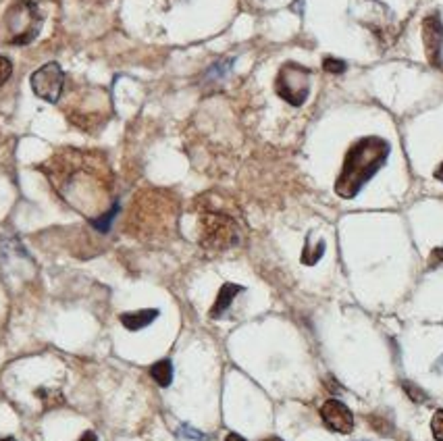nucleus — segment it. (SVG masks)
Here are the masks:
<instances>
[{
    "instance_id": "412c9836",
    "label": "nucleus",
    "mask_w": 443,
    "mask_h": 441,
    "mask_svg": "<svg viewBox=\"0 0 443 441\" xmlns=\"http://www.w3.org/2000/svg\"><path fill=\"white\" fill-rule=\"evenodd\" d=\"M225 441H246L242 435H237V433H229L227 437H225Z\"/></svg>"
},
{
    "instance_id": "7ed1b4c3",
    "label": "nucleus",
    "mask_w": 443,
    "mask_h": 441,
    "mask_svg": "<svg viewBox=\"0 0 443 441\" xmlns=\"http://www.w3.org/2000/svg\"><path fill=\"white\" fill-rule=\"evenodd\" d=\"M389 152V142L379 136H366L354 142L345 152L339 177L335 181V194L345 200L356 198L358 192L388 163Z\"/></svg>"
},
{
    "instance_id": "b1692460",
    "label": "nucleus",
    "mask_w": 443,
    "mask_h": 441,
    "mask_svg": "<svg viewBox=\"0 0 443 441\" xmlns=\"http://www.w3.org/2000/svg\"><path fill=\"white\" fill-rule=\"evenodd\" d=\"M265 441H283V440H279V437H269V440H265Z\"/></svg>"
},
{
    "instance_id": "1a4fd4ad",
    "label": "nucleus",
    "mask_w": 443,
    "mask_h": 441,
    "mask_svg": "<svg viewBox=\"0 0 443 441\" xmlns=\"http://www.w3.org/2000/svg\"><path fill=\"white\" fill-rule=\"evenodd\" d=\"M423 42L427 58L433 67H442V51H443V23L439 15H429L423 21Z\"/></svg>"
},
{
    "instance_id": "f03ea898",
    "label": "nucleus",
    "mask_w": 443,
    "mask_h": 441,
    "mask_svg": "<svg viewBox=\"0 0 443 441\" xmlns=\"http://www.w3.org/2000/svg\"><path fill=\"white\" fill-rule=\"evenodd\" d=\"M177 227V198L165 190H144L131 202L125 231L144 242L168 239Z\"/></svg>"
},
{
    "instance_id": "dca6fc26",
    "label": "nucleus",
    "mask_w": 443,
    "mask_h": 441,
    "mask_svg": "<svg viewBox=\"0 0 443 441\" xmlns=\"http://www.w3.org/2000/svg\"><path fill=\"white\" fill-rule=\"evenodd\" d=\"M431 431H433V437H435V440L443 441V410H437V412L433 414Z\"/></svg>"
},
{
    "instance_id": "9d476101",
    "label": "nucleus",
    "mask_w": 443,
    "mask_h": 441,
    "mask_svg": "<svg viewBox=\"0 0 443 441\" xmlns=\"http://www.w3.org/2000/svg\"><path fill=\"white\" fill-rule=\"evenodd\" d=\"M159 310L157 308H146V310H135V312H123L121 317H119V321H121V325L125 327V329L129 331H140V329H146L148 325H152L157 319H159Z\"/></svg>"
},
{
    "instance_id": "39448f33",
    "label": "nucleus",
    "mask_w": 443,
    "mask_h": 441,
    "mask_svg": "<svg viewBox=\"0 0 443 441\" xmlns=\"http://www.w3.org/2000/svg\"><path fill=\"white\" fill-rule=\"evenodd\" d=\"M198 239L204 250L223 252L239 242V225L231 215L221 211H202L198 220Z\"/></svg>"
},
{
    "instance_id": "f257e3e1",
    "label": "nucleus",
    "mask_w": 443,
    "mask_h": 441,
    "mask_svg": "<svg viewBox=\"0 0 443 441\" xmlns=\"http://www.w3.org/2000/svg\"><path fill=\"white\" fill-rule=\"evenodd\" d=\"M40 171L48 177L56 194L77 211H84V190L100 206L111 194V171L96 152L67 148L40 165Z\"/></svg>"
},
{
    "instance_id": "ddd939ff",
    "label": "nucleus",
    "mask_w": 443,
    "mask_h": 441,
    "mask_svg": "<svg viewBox=\"0 0 443 441\" xmlns=\"http://www.w3.org/2000/svg\"><path fill=\"white\" fill-rule=\"evenodd\" d=\"M323 69H325L327 73H331V75H341V73L348 69V65H345L341 58H335V56H325V58H323Z\"/></svg>"
},
{
    "instance_id": "6e6552de",
    "label": "nucleus",
    "mask_w": 443,
    "mask_h": 441,
    "mask_svg": "<svg viewBox=\"0 0 443 441\" xmlns=\"http://www.w3.org/2000/svg\"><path fill=\"white\" fill-rule=\"evenodd\" d=\"M321 419L325 421V425L335 431V433H343V435H348V433H352V429H354V414H352V410L343 404V402H339V400H327L323 406H321Z\"/></svg>"
},
{
    "instance_id": "a211bd4d",
    "label": "nucleus",
    "mask_w": 443,
    "mask_h": 441,
    "mask_svg": "<svg viewBox=\"0 0 443 441\" xmlns=\"http://www.w3.org/2000/svg\"><path fill=\"white\" fill-rule=\"evenodd\" d=\"M179 435H181V437H187V440H196V441L206 440V435H204V433H200V431H196V429H192V427H187V425H183V427L179 429Z\"/></svg>"
},
{
    "instance_id": "6ab92c4d",
    "label": "nucleus",
    "mask_w": 443,
    "mask_h": 441,
    "mask_svg": "<svg viewBox=\"0 0 443 441\" xmlns=\"http://www.w3.org/2000/svg\"><path fill=\"white\" fill-rule=\"evenodd\" d=\"M439 265H443V248H435L429 256V267L433 269V267H439Z\"/></svg>"
},
{
    "instance_id": "aec40b11",
    "label": "nucleus",
    "mask_w": 443,
    "mask_h": 441,
    "mask_svg": "<svg viewBox=\"0 0 443 441\" xmlns=\"http://www.w3.org/2000/svg\"><path fill=\"white\" fill-rule=\"evenodd\" d=\"M77 441H98V437H96V433H94V431H86V433H84V435H81Z\"/></svg>"
},
{
    "instance_id": "423d86ee",
    "label": "nucleus",
    "mask_w": 443,
    "mask_h": 441,
    "mask_svg": "<svg viewBox=\"0 0 443 441\" xmlns=\"http://www.w3.org/2000/svg\"><path fill=\"white\" fill-rule=\"evenodd\" d=\"M310 75L312 71L300 62L281 65L275 77V94L291 107H302L310 94Z\"/></svg>"
},
{
    "instance_id": "f8f14e48",
    "label": "nucleus",
    "mask_w": 443,
    "mask_h": 441,
    "mask_svg": "<svg viewBox=\"0 0 443 441\" xmlns=\"http://www.w3.org/2000/svg\"><path fill=\"white\" fill-rule=\"evenodd\" d=\"M150 377L161 387H168L173 383V362L168 358H163L150 367Z\"/></svg>"
},
{
    "instance_id": "f3484780",
    "label": "nucleus",
    "mask_w": 443,
    "mask_h": 441,
    "mask_svg": "<svg viewBox=\"0 0 443 441\" xmlns=\"http://www.w3.org/2000/svg\"><path fill=\"white\" fill-rule=\"evenodd\" d=\"M11 75H13V62L6 56L0 55V86H4Z\"/></svg>"
},
{
    "instance_id": "5701e85b",
    "label": "nucleus",
    "mask_w": 443,
    "mask_h": 441,
    "mask_svg": "<svg viewBox=\"0 0 443 441\" xmlns=\"http://www.w3.org/2000/svg\"><path fill=\"white\" fill-rule=\"evenodd\" d=\"M0 441H17L15 437H0Z\"/></svg>"
},
{
    "instance_id": "4be33fe9",
    "label": "nucleus",
    "mask_w": 443,
    "mask_h": 441,
    "mask_svg": "<svg viewBox=\"0 0 443 441\" xmlns=\"http://www.w3.org/2000/svg\"><path fill=\"white\" fill-rule=\"evenodd\" d=\"M435 179H439V181H443V163L439 166H437V171H435Z\"/></svg>"
},
{
    "instance_id": "0eeeda50",
    "label": "nucleus",
    "mask_w": 443,
    "mask_h": 441,
    "mask_svg": "<svg viewBox=\"0 0 443 441\" xmlns=\"http://www.w3.org/2000/svg\"><path fill=\"white\" fill-rule=\"evenodd\" d=\"M65 81H67V75L58 62L42 65L29 77L32 92L44 103H58V98L65 92Z\"/></svg>"
},
{
    "instance_id": "20e7f679",
    "label": "nucleus",
    "mask_w": 443,
    "mask_h": 441,
    "mask_svg": "<svg viewBox=\"0 0 443 441\" xmlns=\"http://www.w3.org/2000/svg\"><path fill=\"white\" fill-rule=\"evenodd\" d=\"M44 23L38 0H13L0 19V42L11 46L32 44Z\"/></svg>"
},
{
    "instance_id": "9b49d317",
    "label": "nucleus",
    "mask_w": 443,
    "mask_h": 441,
    "mask_svg": "<svg viewBox=\"0 0 443 441\" xmlns=\"http://www.w3.org/2000/svg\"><path fill=\"white\" fill-rule=\"evenodd\" d=\"M242 291H244L242 285H237V283H225L221 289H219L217 300H215V304H213V308H211V319H221L223 315L229 310L231 302H233Z\"/></svg>"
},
{
    "instance_id": "2eb2a0df",
    "label": "nucleus",
    "mask_w": 443,
    "mask_h": 441,
    "mask_svg": "<svg viewBox=\"0 0 443 441\" xmlns=\"http://www.w3.org/2000/svg\"><path fill=\"white\" fill-rule=\"evenodd\" d=\"M402 386H404L406 393L410 395V400H412V402H416V404L427 402V393H425V391H423L418 386H414V383H410V381H404Z\"/></svg>"
},
{
    "instance_id": "4468645a",
    "label": "nucleus",
    "mask_w": 443,
    "mask_h": 441,
    "mask_svg": "<svg viewBox=\"0 0 443 441\" xmlns=\"http://www.w3.org/2000/svg\"><path fill=\"white\" fill-rule=\"evenodd\" d=\"M369 423H371V427H373L377 433H381V435H389V433L393 431V425H391V421H388V419H381V416H369Z\"/></svg>"
}]
</instances>
